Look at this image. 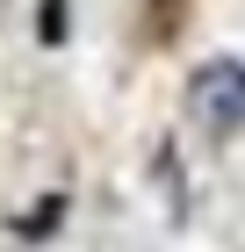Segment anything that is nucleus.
<instances>
[{
	"mask_svg": "<svg viewBox=\"0 0 245 252\" xmlns=\"http://www.w3.org/2000/svg\"><path fill=\"white\" fill-rule=\"evenodd\" d=\"M195 94H202L224 123H238V116H245V72H238V65H209V72L195 79Z\"/></svg>",
	"mask_w": 245,
	"mask_h": 252,
	"instance_id": "obj_1",
	"label": "nucleus"
}]
</instances>
